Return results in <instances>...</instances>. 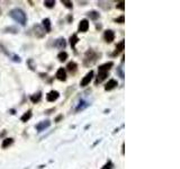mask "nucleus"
<instances>
[{
  "mask_svg": "<svg viewBox=\"0 0 180 169\" xmlns=\"http://www.w3.org/2000/svg\"><path fill=\"white\" fill-rule=\"evenodd\" d=\"M79 42V39H78V36L76 35V34H73V35L70 37V44H71L72 49H76V44Z\"/></svg>",
  "mask_w": 180,
  "mask_h": 169,
  "instance_id": "6ab92c4d",
  "label": "nucleus"
},
{
  "mask_svg": "<svg viewBox=\"0 0 180 169\" xmlns=\"http://www.w3.org/2000/svg\"><path fill=\"white\" fill-rule=\"evenodd\" d=\"M88 106H89V104H88L87 102H85V100H81V102L79 103V106L77 107V112L83 111V109H85V108H87Z\"/></svg>",
  "mask_w": 180,
  "mask_h": 169,
  "instance_id": "412c9836",
  "label": "nucleus"
},
{
  "mask_svg": "<svg viewBox=\"0 0 180 169\" xmlns=\"http://www.w3.org/2000/svg\"><path fill=\"white\" fill-rule=\"evenodd\" d=\"M112 166H113L112 161H108V162H107V164L105 165V166L103 167L101 169H110V168H112Z\"/></svg>",
  "mask_w": 180,
  "mask_h": 169,
  "instance_id": "c756f323",
  "label": "nucleus"
},
{
  "mask_svg": "<svg viewBox=\"0 0 180 169\" xmlns=\"http://www.w3.org/2000/svg\"><path fill=\"white\" fill-rule=\"evenodd\" d=\"M57 59L60 60L61 62H64L68 59V53L66 52H60L57 54Z\"/></svg>",
  "mask_w": 180,
  "mask_h": 169,
  "instance_id": "4be33fe9",
  "label": "nucleus"
},
{
  "mask_svg": "<svg viewBox=\"0 0 180 169\" xmlns=\"http://www.w3.org/2000/svg\"><path fill=\"white\" fill-rule=\"evenodd\" d=\"M88 16H89L90 19L96 20V19H98L100 15H99V13H97L96 10H91V11H89V13H88Z\"/></svg>",
  "mask_w": 180,
  "mask_h": 169,
  "instance_id": "a211bd4d",
  "label": "nucleus"
},
{
  "mask_svg": "<svg viewBox=\"0 0 180 169\" xmlns=\"http://www.w3.org/2000/svg\"><path fill=\"white\" fill-rule=\"evenodd\" d=\"M89 28V22L87 19H82L79 24V32H82V33H86Z\"/></svg>",
  "mask_w": 180,
  "mask_h": 169,
  "instance_id": "1a4fd4ad",
  "label": "nucleus"
},
{
  "mask_svg": "<svg viewBox=\"0 0 180 169\" xmlns=\"http://www.w3.org/2000/svg\"><path fill=\"white\" fill-rule=\"evenodd\" d=\"M9 16H10L14 20H16L17 23H19L20 25H25L26 22H27V17H26L25 11L19 8H15V9H13V10H10Z\"/></svg>",
  "mask_w": 180,
  "mask_h": 169,
  "instance_id": "f257e3e1",
  "label": "nucleus"
},
{
  "mask_svg": "<svg viewBox=\"0 0 180 169\" xmlns=\"http://www.w3.org/2000/svg\"><path fill=\"white\" fill-rule=\"evenodd\" d=\"M43 26H44L45 33H50V32H51V20H50L49 18L43 19Z\"/></svg>",
  "mask_w": 180,
  "mask_h": 169,
  "instance_id": "4468645a",
  "label": "nucleus"
},
{
  "mask_svg": "<svg viewBox=\"0 0 180 169\" xmlns=\"http://www.w3.org/2000/svg\"><path fill=\"white\" fill-rule=\"evenodd\" d=\"M27 63H28V66H29V68L32 70H35V64H34V60L33 59H29L27 61Z\"/></svg>",
  "mask_w": 180,
  "mask_h": 169,
  "instance_id": "bb28decb",
  "label": "nucleus"
},
{
  "mask_svg": "<svg viewBox=\"0 0 180 169\" xmlns=\"http://www.w3.org/2000/svg\"><path fill=\"white\" fill-rule=\"evenodd\" d=\"M51 125V122L50 121H43V122H40L38 124H36V130L38 131V132H42V131H44L45 129H47Z\"/></svg>",
  "mask_w": 180,
  "mask_h": 169,
  "instance_id": "423d86ee",
  "label": "nucleus"
},
{
  "mask_svg": "<svg viewBox=\"0 0 180 169\" xmlns=\"http://www.w3.org/2000/svg\"><path fill=\"white\" fill-rule=\"evenodd\" d=\"M0 15H1V9H0Z\"/></svg>",
  "mask_w": 180,
  "mask_h": 169,
  "instance_id": "2f4dec72",
  "label": "nucleus"
},
{
  "mask_svg": "<svg viewBox=\"0 0 180 169\" xmlns=\"http://www.w3.org/2000/svg\"><path fill=\"white\" fill-rule=\"evenodd\" d=\"M44 5H45V7H47V8H53L55 5V1L54 0H46V1H44Z\"/></svg>",
  "mask_w": 180,
  "mask_h": 169,
  "instance_id": "b1692460",
  "label": "nucleus"
},
{
  "mask_svg": "<svg viewBox=\"0 0 180 169\" xmlns=\"http://www.w3.org/2000/svg\"><path fill=\"white\" fill-rule=\"evenodd\" d=\"M115 22L118 23V24H124V23H125V16H124V15H122V16L117 17V18L115 19Z\"/></svg>",
  "mask_w": 180,
  "mask_h": 169,
  "instance_id": "393cba45",
  "label": "nucleus"
},
{
  "mask_svg": "<svg viewBox=\"0 0 180 169\" xmlns=\"http://www.w3.org/2000/svg\"><path fill=\"white\" fill-rule=\"evenodd\" d=\"M66 68H68V70H69L70 72H71V73H74V72L77 71V68H78V66H77L76 62L71 61V62H69V63H68Z\"/></svg>",
  "mask_w": 180,
  "mask_h": 169,
  "instance_id": "dca6fc26",
  "label": "nucleus"
},
{
  "mask_svg": "<svg viewBox=\"0 0 180 169\" xmlns=\"http://www.w3.org/2000/svg\"><path fill=\"white\" fill-rule=\"evenodd\" d=\"M113 66H114V62H112V61L107 62V63H105V64H101L100 67L98 68V71L99 72H108Z\"/></svg>",
  "mask_w": 180,
  "mask_h": 169,
  "instance_id": "9d476101",
  "label": "nucleus"
},
{
  "mask_svg": "<svg viewBox=\"0 0 180 169\" xmlns=\"http://www.w3.org/2000/svg\"><path fill=\"white\" fill-rule=\"evenodd\" d=\"M118 86V82L115 79H110V80L108 81V82L106 83V86H105V90H113L114 88H116V87Z\"/></svg>",
  "mask_w": 180,
  "mask_h": 169,
  "instance_id": "6e6552de",
  "label": "nucleus"
},
{
  "mask_svg": "<svg viewBox=\"0 0 180 169\" xmlns=\"http://www.w3.org/2000/svg\"><path fill=\"white\" fill-rule=\"evenodd\" d=\"M116 7H117L118 9H120V10H124V9H125V3H124V1H120V3H118L117 5H116Z\"/></svg>",
  "mask_w": 180,
  "mask_h": 169,
  "instance_id": "cd10ccee",
  "label": "nucleus"
},
{
  "mask_svg": "<svg viewBox=\"0 0 180 169\" xmlns=\"http://www.w3.org/2000/svg\"><path fill=\"white\" fill-rule=\"evenodd\" d=\"M61 119H62V116H59V117H57V119H56V122H59V121H60Z\"/></svg>",
  "mask_w": 180,
  "mask_h": 169,
  "instance_id": "7c9ffc66",
  "label": "nucleus"
},
{
  "mask_svg": "<svg viewBox=\"0 0 180 169\" xmlns=\"http://www.w3.org/2000/svg\"><path fill=\"white\" fill-rule=\"evenodd\" d=\"M107 76H108V72H99L98 71V77L96 79V85L103 82V81L107 78Z\"/></svg>",
  "mask_w": 180,
  "mask_h": 169,
  "instance_id": "ddd939ff",
  "label": "nucleus"
},
{
  "mask_svg": "<svg viewBox=\"0 0 180 169\" xmlns=\"http://www.w3.org/2000/svg\"><path fill=\"white\" fill-rule=\"evenodd\" d=\"M117 75L119 76L122 79H124V71H123V68H122V67L117 68Z\"/></svg>",
  "mask_w": 180,
  "mask_h": 169,
  "instance_id": "c85d7f7f",
  "label": "nucleus"
},
{
  "mask_svg": "<svg viewBox=\"0 0 180 169\" xmlns=\"http://www.w3.org/2000/svg\"><path fill=\"white\" fill-rule=\"evenodd\" d=\"M41 97H42V94L41 92H37V94H34L30 96V100H32L34 104H36V103H38L41 100Z\"/></svg>",
  "mask_w": 180,
  "mask_h": 169,
  "instance_id": "aec40b11",
  "label": "nucleus"
},
{
  "mask_svg": "<svg viewBox=\"0 0 180 169\" xmlns=\"http://www.w3.org/2000/svg\"><path fill=\"white\" fill-rule=\"evenodd\" d=\"M30 117H32V112L30 111H28V112H26V113L24 114V115H23L22 116V122H27L28 119H30Z\"/></svg>",
  "mask_w": 180,
  "mask_h": 169,
  "instance_id": "5701e85b",
  "label": "nucleus"
},
{
  "mask_svg": "<svg viewBox=\"0 0 180 169\" xmlns=\"http://www.w3.org/2000/svg\"><path fill=\"white\" fill-rule=\"evenodd\" d=\"M104 39H105V41H106L107 43H112V42L115 40V34H114V32L110 31V29L106 31V32H105Z\"/></svg>",
  "mask_w": 180,
  "mask_h": 169,
  "instance_id": "0eeeda50",
  "label": "nucleus"
},
{
  "mask_svg": "<svg viewBox=\"0 0 180 169\" xmlns=\"http://www.w3.org/2000/svg\"><path fill=\"white\" fill-rule=\"evenodd\" d=\"M98 56H100V54H98L97 52H95L93 50H89L87 51L85 55V59H83V64L86 67H89L93 63H95L96 60L98 59Z\"/></svg>",
  "mask_w": 180,
  "mask_h": 169,
  "instance_id": "f03ea898",
  "label": "nucleus"
},
{
  "mask_svg": "<svg viewBox=\"0 0 180 169\" xmlns=\"http://www.w3.org/2000/svg\"><path fill=\"white\" fill-rule=\"evenodd\" d=\"M93 71H89L85 77L82 78L81 82H80V86L81 87L88 86V85L90 83V81H91V79H93Z\"/></svg>",
  "mask_w": 180,
  "mask_h": 169,
  "instance_id": "7ed1b4c3",
  "label": "nucleus"
},
{
  "mask_svg": "<svg viewBox=\"0 0 180 169\" xmlns=\"http://www.w3.org/2000/svg\"><path fill=\"white\" fill-rule=\"evenodd\" d=\"M123 50H124V41H120L119 43L116 45V51H115V53L113 55H117L120 52H123Z\"/></svg>",
  "mask_w": 180,
  "mask_h": 169,
  "instance_id": "2eb2a0df",
  "label": "nucleus"
},
{
  "mask_svg": "<svg viewBox=\"0 0 180 169\" xmlns=\"http://www.w3.org/2000/svg\"><path fill=\"white\" fill-rule=\"evenodd\" d=\"M14 143V140L11 138H7L5 139L3 141V144H1V147H3V149H6V148H8L9 145H11V144Z\"/></svg>",
  "mask_w": 180,
  "mask_h": 169,
  "instance_id": "f3484780",
  "label": "nucleus"
},
{
  "mask_svg": "<svg viewBox=\"0 0 180 169\" xmlns=\"http://www.w3.org/2000/svg\"><path fill=\"white\" fill-rule=\"evenodd\" d=\"M62 3L64 6H66V8H72L73 7V3H72V1H68V0H62Z\"/></svg>",
  "mask_w": 180,
  "mask_h": 169,
  "instance_id": "a878e982",
  "label": "nucleus"
},
{
  "mask_svg": "<svg viewBox=\"0 0 180 169\" xmlns=\"http://www.w3.org/2000/svg\"><path fill=\"white\" fill-rule=\"evenodd\" d=\"M59 97H60V94H59V92H56V90H51V92L46 95V99L49 100V102H55Z\"/></svg>",
  "mask_w": 180,
  "mask_h": 169,
  "instance_id": "39448f33",
  "label": "nucleus"
},
{
  "mask_svg": "<svg viewBox=\"0 0 180 169\" xmlns=\"http://www.w3.org/2000/svg\"><path fill=\"white\" fill-rule=\"evenodd\" d=\"M54 46L57 47V49H60V50H63V49L66 46V40L62 39V37H61V39H59V40H56V41H55V43H54Z\"/></svg>",
  "mask_w": 180,
  "mask_h": 169,
  "instance_id": "f8f14e48",
  "label": "nucleus"
},
{
  "mask_svg": "<svg viewBox=\"0 0 180 169\" xmlns=\"http://www.w3.org/2000/svg\"><path fill=\"white\" fill-rule=\"evenodd\" d=\"M56 78L61 81H66V72L63 68H60V69L56 71Z\"/></svg>",
  "mask_w": 180,
  "mask_h": 169,
  "instance_id": "9b49d317",
  "label": "nucleus"
},
{
  "mask_svg": "<svg viewBox=\"0 0 180 169\" xmlns=\"http://www.w3.org/2000/svg\"><path fill=\"white\" fill-rule=\"evenodd\" d=\"M34 34L38 39H43L45 36V31H44V28L41 25H35L34 26Z\"/></svg>",
  "mask_w": 180,
  "mask_h": 169,
  "instance_id": "20e7f679",
  "label": "nucleus"
}]
</instances>
